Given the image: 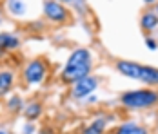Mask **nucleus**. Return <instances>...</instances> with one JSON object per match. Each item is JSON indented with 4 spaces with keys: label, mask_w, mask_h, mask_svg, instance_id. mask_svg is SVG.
I'll return each mask as SVG.
<instances>
[{
    "label": "nucleus",
    "mask_w": 158,
    "mask_h": 134,
    "mask_svg": "<svg viewBox=\"0 0 158 134\" xmlns=\"http://www.w3.org/2000/svg\"><path fill=\"white\" fill-rule=\"evenodd\" d=\"M91 67H93L91 51L85 49V47H78V49H75L69 55V58L65 62V67L60 73V80L64 83L71 85V83H75L80 78L91 75Z\"/></svg>",
    "instance_id": "nucleus-1"
},
{
    "label": "nucleus",
    "mask_w": 158,
    "mask_h": 134,
    "mask_svg": "<svg viewBox=\"0 0 158 134\" xmlns=\"http://www.w3.org/2000/svg\"><path fill=\"white\" fill-rule=\"evenodd\" d=\"M116 69H118V73H122L127 78L143 82L147 85H158V69L156 67L140 65V63H135V62H127V60H118L116 62Z\"/></svg>",
    "instance_id": "nucleus-2"
},
{
    "label": "nucleus",
    "mask_w": 158,
    "mask_h": 134,
    "mask_svg": "<svg viewBox=\"0 0 158 134\" xmlns=\"http://www.w3.org/2000/svg\"><path fill=\"white\" fill-rule=\"evenodd\" d=\"M120 102L127 109H149V107L158 104V92L151 89L127 91L122 94Z\"/></svg>",
    "instance_id": "nucleus-3"
},
{
    "label": "nucleus",
    "mask_w": 158,
    "mask_h": 134,
    "mask_svg": "<svg viewBox=\"0 0 158 134\" xmlns=\"http://www.w3.org/2000/svg\"><path fill=\"white\" fill-rule=\"evenodd\" d=\"M49 73V65L46 60L42 58H35L31 62H27L22 69V78L24 83L27 85H35V83H42L46 80V76Z\"/></svg>",
    "instance_id": "nucleus-4"
},
{
    "label": "nucleus",
    "mask_w": 158,
    "mask_h": 134,
    "mask_svg": "<svg viewBox=\"0 0 158 134\" xmlns=\"http://www.w3.org/2000/svg\"><path fill=\"white\" fill-rule=\"evenodd\" d=\"M44 16L53 24H67L71 20V11L64 6V2L60 0H44Z\"/></svg>",
    "instance_id": "nucleus-5"
},
{
    "label": "nucleus",
    "mask_w": 158,
    "mask_h": 134,
    "mask_svg": "<svg viewBox=\"0 0 158 134\" xmlns=\"http://www.w3.org/2000/svg\"><path fill=\"white\" fill-rule=\"evenodd\" d=\"M96 87H98V78L93 75H87L84 78H80V80H77L75 83H71V96L78 98V100L87 98L89 94H93L96 91Z\"/></svg>",
    "instance_id": "nucleus-6"
},
{
    "label": "nucleus",
    "mask_w": 158,
    "mask_h": 134,
    "mask_svg": "<svg viewBox=\"0 0 158 134\" xmlns=\"http://www.w3.org/2000/svg\"><path fill=\"white\" fill-rule=\"evenodd\" d=\"M15 85V73L11 69H2L0 71V98L7 96Z\"/></svg>",
    "instance_id": "nucleus-7"
},
{
    "label": "nucleus",
    "mask_w": 158,
    "mask_h": 134,
    "mask_svg": "<svg viewBox=\"0 0 158 134\" xmlns=\"http://www.w3.org/2000/svg\"><path fill=\"white\" fill-rule=\"evenodd\" d=\"M0 47L4 51H15L20 47V38L15 33H0Z\"/></svg>",
    "instance_id": "nucleus-8"
},
{
    "label": "nucleus",
    "mask_w": 158,
    "mask_h": 134,
    "mask_svg": "<svg viewBox=\"0 0 158 134\" xmlns=\"http://www.w3.org/2000/svg\"><path fill=\"white\" fill-rule=\"evenodd\" d=\"M106 125H107V120L104 118V116H98L87 127L82 129V134H104L106 132Z\"/></svg>",
    "instance_id": "nucleus-9"
},
{
    "label": "nucleus",
    "mask_w": 158,
    "mask_h": 134,
    "mask_svg": "<svg viewBox=\"0 0 158 134\" xmlns=\"http://www.w3.org/2000/svg\"><path fill=\"white\" fill-rule=\"evenodd\" d=\"M24 116L27 121H35V120H38L42 116V104L40 102H36V100H33L29 104L26 105V109H24Z\"/></svg>",
    "instance_id": "nucleus-10"
},
{
    "label": "nucleus",
    "mask_w": 158,
    "mask_h": 134,
    "mask_svg": "<svg viewBox=\"0 0 158 134\" xmlns=\"http://www.w3.org/2000/svg\"><path fill=\"white\" fill-rule=\"evenodd\" d=\"M140 26L143 31H153L158 26V15L155 11H145L140 18Z\"/></svg>",
    "instance_id": "nucleus-11"
},
{
    "label": "nucleus",
    "mask_w": 158,
    "mask_h": 134,
    "mask_svg": "<svg viewBox=\"0 0 158 134\" xmlns=\"http://www.w3.org/2000/svg\"><path fill=\"white\" fill-rule=\"evenodd\" d=\"M114 134H147V129H143V127L133 123V121H126L114 131Z\"/></svg>",
    "instance_id": "nucleus-12"
},
{
    "label": "nucleus",
    "mask_w": 158,
    "mask_h": 134,
    "mask_svg": "<svg viewBox=\"0 0 158 134\" xmlns=\"http://www.w3.org/2000/svg\"><path fill=\"white\" fill-rule=\"evenodd\" d=\"M7 11L13 16H24L26 15V4L24 0H7Z\"/></svg>",
    "instance_id": "nucleus-13"
},
{
    "label": "nucleus",
    "mask_w": 158,
    "mask_h": 134,
    "mask_svg": "<svg viewBox=\"0 0 158 134\" xmlns=\"http://www.w3.org/2000/svg\"><path fill=\"white\" fill-rule=\"evenodd\" d=\"M6 105H7V109H9L11 112H16V111L22 109V98H20L18 94H15V96H11V98L6 102Z\"/></svg>",
    "instance_id": "nucleus-14"
},
{
    "label": "nucleus",
    "mask_w": 158,
    "mask_h": 134,
    "mask_svg": "<svg viewBox=\"0 0 158 134\" xmlns=\"http://www.w3.org/2000/svg\"><path fill=\"white\" fill-rule=\"evenodd\" d=\"M22 134H35V127H33V121H27L22 129Z\"/></svg>",
    "instance_id": "nucleus-15"
},
{
    "label": "nucleus",
    "mask_w": 158,
    "mask_h": 134,
    "mask_svg": "<svg viewBox=\"0 0 158 134\" xmlns=\"http://www.w3.org/2000/svg\"><path fill=\"white\" fill-rule=\"evenodd\" d=\"M145 45H147V49H151V51H155L158 47V44L153 40V38H145Z\"/></svg>",
    "instance_id": "nucleus-16"
},
{
    "label": "nucleus",
    "mask_w": 158,
    "mask_h": 134,
    "mask_svg": "<svg viewBox=\"0 0 158 134\" xmlns=\"http://www.w3.org/2000/svg\"><path fill=\"white\" fill-rule=\"evenodd\" d=\"M96 102V98L95 96H91V94H89V96H87V104H95Z\"/></svg>",
    "instance_id": "nucleus-17"
},
{
    "label": "nucleus",
    "mask_w": 158,
    "mask_h": 134,
    "mask_svg": "<svg viewBox=\"0 0 158 134\" xmlns=\"http://www.w3.org/2000/svg\"><path fill=\"white\" fill-rule=\"evenodd\" d=\"M0 134H11L9 131H6V129H0Z\"/></svg>",
    "instance_id": "nucleus-18"
},
{
    "label": "nucleus",
    "mask_w": 158,
    "mask_h": 134,
    "mask_svg": "<svg viewBox=\"0 0 158 134\" xmlns=\"http://www.w3.org/2000/svg\"><path fill=\"white\" fill-rule=\"evenodd\" d=\"M143 2H145V4H155L156 0H143Z\"/></svg>",
    "instance_id": "nucleus-19"
},
{
    "label": "nucleus",
    "mask_w": 158,
    "mask_h": 134,
    "mask_svg": "<svg viewBox=\"0 0 158 134\" xmlns=\"http://www.w3.org/2000/svg\"><path fill=\"white\" fill-rule=\"evenodd\" d=\"M4 53H6V51H4V49H2V47H0V58H2V56H4Z\"/></svg>",
    "instance_id": "nucleus-20"
},
{
    "label": "nucleus",
    "mask_w": 158,
    "mask_h": 134,
    "mask_svg": "<svg viewBox=\"0 0 158 134\" xmlns=\"http://www.w3.org/2000/svg\"><path fill=\"white\" fill-rule=\"evenodd\" d=\"M155 13L158 15V2H156V7H155Z\"/></svg>",
    "instance_id": "nucleus-21"
},
{
    "label": "nucleus",
    "mask_w": 158,
    "mask_h": 134,
    "mask_svg": "<svg viewBox=\"0 0 158 134\" xmlns=\"http://www.w3.org/2000/svg\"><path fill=\"white\" fill-rule=\"evenodd\" d=\"M60 2H73V0H60Z\"/></svg>",
    "instance_id": "nucleus-22"
},
{
    "label": "nucleus",
    "mask_w": 158,
    "mask_h": 134,
    "mask_svg": "<svg viewBox=\"0 0 158 134\" xmlns=\"http://www.w3.org/2000/svg\"><path fill=\"white\" fill-rule=\"evenodd\" d=\"M38 134H48V132H44V131H42V132H38Z\"/></svg>",
    "instance_id": "nucleus-23"
},
{
    "label": "nucleus",
    "mask_w": 158,
    "mask_h": 134,
    "mask_svg": "<svg viewBox=\"0 0 158 134\" xmlns=\"http://www.w3.org/2000/svg\"><path fill=\"white\" fill-rule=\"evenodd\" d=\"M156 44H158V42H156Z\"/></svg>",
    "instance_id": "nucleus-24"
}]
</instances>
